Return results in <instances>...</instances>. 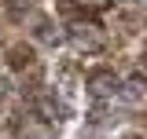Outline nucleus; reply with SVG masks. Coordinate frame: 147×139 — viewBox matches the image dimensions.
Instances as JSON below:
<instances>
[{"instance_id": "2", "label": "nucleus", "mask_w": 147, "mask_h": 139, "mask_svg": "<svg viewBox=\"0 0 147 139\" xmlns=\"http://www.w3.org/2000/svg\"><path fill=\"white\" fill-rule=\"evenodd\" d=\"M114 103L125 114H147V73H132L125 77L118 92H114Z\"/></svg>"}, {"instance_id": "6", "label": "nucleus", "mask_w": 147, "mask_h": 139, "mask_svg": "<svg viewBox=\"0 0 147 139\" xmlns=\"http://www.w3.org/2000/svg\"><path fill=\"white\" fill-rule=\"evenodd\" d=\"M144 66H147V44H144Z\"/></svg>"}, {"instance_id": "4", "label": "nucleus", "mask_w": 147, "mask_h": 139, "mask_svg": "<svg viewBox=\"0 0 147 139\" xmlns=\"http://www.w3.org/2000/svg\"><path fill=\"white\" fill-rule=\"evenodd\" d=\"M4 59H7V66H11V70H18V73H26V70H33V73H37V51L26 44V40H15V44H7Z\"/></svg>"}, {"instance_id": "3", "label": "nucleus", "mask_w": 147, "mask_h": 139, "mask_svg": "<svg viewBox=\"0 0 147 139\" xmlns=\"http://www.w3.org/2000/svg\"><path fill=\"white\" fill-rule=\"evenodd\" d=\"M118 84H121V77L114 73V66L88 70V73H85V88H88V95H96V99H114Z\"/></svg>"}, {"instance_id": "7", "label": "nucleus", "mask_w": 147, "mask_h": 139, "mask_svg": "<svg viewBox=\"0 0 147 139\" xmlns=\"http://www.w3.org/2000/svg\"><path fill=\"white\" fill-rule=\"evenodd\" d=\"M132 139H147V136H132Z\"/></svg>"}, {"instance_id": "1", "label": "nucleus", "mask_w": 147, "mask_h": 139, "mask_svg": "<svg viewBox=\"0 0 147 139\" xmlns=\"http://www.w3.org/2000/svg\"><path fill=\"white\" fill-rule=\"evenodd\" d=\"M66 37H70L74 48L85 51V55H99V51H107V44H110V33L96 18H74L66 26Z\"/></svg>"}, {"instance_id": "5", "label": "nucleus", "mask_w": 147, "mask_h": 139, "mask_svg": "<svg viewBox=\"0 0 147 139\" xmlns=\"http://www.w3.org/2000/svg\"><path fill=\"white\" fill-rule=\"evenodd\" d=\"M74 7L85 11V18H88V15H99V11H110L114 0H74Z\"/></svg>"}]
</instances>
